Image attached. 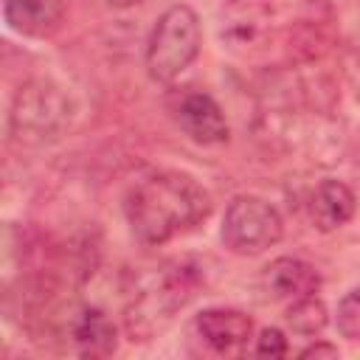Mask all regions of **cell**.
Listing matches in <instances>:
<instances>
[{
    "label": "cell",
    "instance_id": "cell-3",
    "mask_svg": "<svg viewBox=\"0 0 360 360\" xmlns=\"http://www.w3.org/2000/svg\"><path fill=\"white\" fill-rule=\"evenodd\" d=\"M76 104L73 96L53 79L37 76L20 84L8 107V135L17 146H48L56 143L73 127Z\"/></svg>",
    "mask_w": 360,
    "mask_h": 360
},
{
    "label": "cell",
    "instance_id": "cell-12",
    "mask_svg": "<svg viewBox=\"0 0 360 360\" xmlns=\"http://www.w3.org/2000/svg\"><path fill=\"white\" fill-rule=\"evenodd\" d=\"M65 17V0H3V20L11 31L34 39L51 37Z\"/></svg>",
    "mask_w": 360,
    "mask_h": 360
},
{
    "label": "cell",
    "instance_id": "cell-15",
    "mask_svg": "<svg viewBox=\"0 0 360 360\" xmlns=\"http://www.w3.org/2000/svg\"><path fill=\"white\" fill-rule=\"evenodd\" d=\"M338 329L349 340H360V290H352L338 304Z\"/></svg>",
    "mask_w": 360,
    "mask_h": 360
},
{
    "label": "cell",
    "instance_id": "cell-1",
    "mask_svg": "<svg viewBox=\"0 0 360 360\" xmlns=\"http://www.w3.org/2000/svg\"><path fill=\"white\" fill-rule=\"evenodd\" d=\"M211 208L214 202L202 183L174 169L138 177L124 197L129 231L143 245H166L194 231L208 219Z\"/></svg>",
    "mask_w": 360,
    "mask_h": 360
},
{
    "label": "cell",
    "instance_id": "cell-8",
    "mask_svg": "<svg viewBox=\"0 0 360 360\" xmlns=\"http://www.w3.org/2000/svg\"><path fill=\"white\" fill-rule=\"evenodd\" d=\"M169 112L174 118V124L200 146H217L225 143L231 135L225 110L219 107V101L197 87H180L177 93H172L169 98Z\"/></svg>",
    "mask_w": 360,
    "mask_h": 360
},
{
    "label": "cell",
    "instance_id": "cell-6",
    "mask_svg": "<svg viewBox=\"0 0 360 360\" xmlns=\"http://www.w3.org/2000/svg\"><path fill=\"white\" fill-rule=\"evenodd\" d=\"M284 236V219L273 202L256 194H236L225 214L219 239L236 256H259L267 248L278 245Z\"/></svg>",
    "mask_w": 360,
    "mask_h": 360
},
{
    "label": "cell",
    "instance_id": "cell-5",
    "mask_svg": "<svg viewBox=\"0 0 360 360\" xmlns=\"http://www.w3.org/2000/svg\"><path fill=\"white\" fill-rule=\"evenodd\" d=\"M284 0H225L219 11V37L236 53H259L284 39Z\"/></svg>",
    "mask_w": 360,
    "mask_h": 360
},
{
    "label": "cell",
    "instance_id": "cell-18",
    "mask_svg": "<svg viewBox=\"0 0 360 360\" xmlns=\"http://www.w3.org/2000/svg\"><path fill=\"white\" fill-rule=\"evenodd\" d=\"M112 8H132V6H138L141 0H107Z\"/></svg>",
    "mask_w": 360,
    "mask_h": 360
},
{
    "label": "cell",
    "instance_id": "cell-2",
    "mask_svg": "<svg viewBox=\"0 0 360 360\" xmlns=\"http://www.w3.org/2000/svg\"><path fill=\"white\" fill-rule=\"evenodd\" d=\"M202 273L191 259H172L155 267L143 278V284L132 292V304L127 307V332L132 340H149L177 309H183L200 290Z\"/></svg>",
    "mask_w": 360,
    "mask_h": 360
},
{
    "label": "cell",
    "instance_id": "cell-14",
    "mask_svg": "<svg viewBox=\"0 0 360 360\" xmlns=\"http://www.w3.org/2000/svg\"><path fill=\"white\" fill-rule=\"evenodd\" d=\"M284 318H287V326H290L292 332L312 338V335H321V332L326 329V323H329V309H326V304L312 292V295H304V298L290 301Z\"/></svg>",
    "mask_w": 360,
    "mask_h": 360
},
{
    "label": "cell",
    "instance_id": "cell-7",
    "mask_svg": "<svg viewBox=\"0 0 360 360\" xmlns=\"http://www.w3.org/2000/svg\"><path fill=\"white\" fill-rule=\"evenodd\" d=\"M335 45V11L326 0H304L298 17L284 31V59L290 68L321 62Z\"/></svg>",
    "mask_w": 360,
    "mask_h": 360
},
{
    "label": "cell",
    "instance_id": "cell-10",
    "mask_svg": "<svg viewBox=\"0 0 360 360\" xmlns=\"http://www.w3.org/2000/svg\"><path fill=\"white\" fill-rule=\"evenodd\" d=\"M68 338L79 357H110L118 349V329L101 307H79L65 321Z\"/></svg>",
    "mask_w": 360,
    "mask_h": 360
},
{
    "label": "cell",
    "instance_id": "cell-4",
    "mask_svg": "<svg viewBox=\"0 0 360 360\" xmlns=\"http://www.w3.org/2000/svg\"><path fill=\"white\" fill-rule=\"evenodd\" d=\"M200 48L202 25L197 11L186 3L169 6L152 25L146 42V73L160 84H172L191 68V62L200 56Z\"/></svg>",
    "mask_w": 360,
    "mask_h": 360
},
{
    "label": "cell",
    "instance_id": "cell-9",
    "mask_svg": "<svg viewBox=\"0 0 360 360\" xmlns=\"http://www.w3.org/2000/svg\"><path fill=\"white\" fill-rule=\"evenodd\" d=\"M200 340L217 354H242L253 340V318L242 309L211 307L194 318Z\"/></svg>",
    "mask_w": 360,
    "mask_h": 360
},
{
    "label": "cell",
    "instance_id": "cell-13",
    "mask_svg": "<svg viewBox=\"0 0 360 360\" xmlns=\"http://www.w3.org/2000/svg\"><path fill=\"white\" fill-rule=\"evenodd\" d=\"M264 287L284 301H295L304 295H312L321 290V273L315 264L295 259V256H278L264 267Z\"/></svg>",
    "mask_w": 360,
    "mask_h": 360
},
{
    "label": "cell",
    "instance_id": "cell-11",
    "mask_svg": "<svg viewBox=\"0 0 360 360\" xmlns=\"http://www.w3.org/2000/svg\"><path fill=\"white\" fill-rule=\"evenodd\" d=\"M307 211H309V222L312 228H318L321 233H329V231H338L343 228L354 211H357V197L354 191L340 183V180H321L312 194H309V202H307Z\"/></svg>",
    "mask_w": 360,
    "mask_h": 360
},
{
    "label": "cell",
    "instance_id": "cell-16",
    "mask_svg": "<svg viewBox=\"0 0 360 360\" xmlns=\"http://www.w3.org/2000/svg\"><path fill=\"white\" fill-rule=\"evenodd\" d=\"M256 340V346H253V354H259V357H284L287 354V338H284V332L281 329H276V326H267V329H262L259 332V338H253Z\"/></svg>",
    "mask_w": 360,
    "mask_h": 360
},
{
    "label": "cell",
    "instance_id": "cell-17",
    "mask_svg": "<svg viewBox=\"0 0 360 360\" xmlns=\"http://www.w3.org/2000/svg\"><path fill=\"white\" fill-rule=\"evenodd\" d=\"M301 357H338V346L326 340H315L307 349H301Z\"/></svg>",
    "mask_w": 360,
    "mask_h": 360
}]
</instances>
